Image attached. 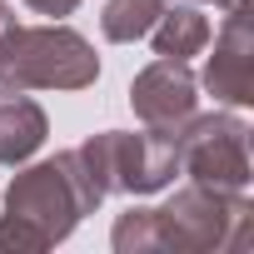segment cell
I'll return each instance as SVG.
<instances>
[{"instance_id": "1", "label": "cell", "mask_w": 254, "mask_h": 254, "mask_svg": "<svg viewBox=\"0 0 254 254\" xmlns=\"http://www.w3.org/2000/svg\"><path fill=\"white\" fill-rule=\"evenodd\" d=\"M100 75L95 45L70 25H10L0 35L5 90H85Z\"/></svg>"}, {"instance_id": "2", "label": "cell", "mask_w": 254, "mask_h": 254, "mask_svg": "<svg viewBox=\"0 0 254 254\" xmlns=\"http://www.w3.org/2000/svg\"><path fill=\"white\" fill-rule=\"evenodd\" d=\"M95 209H100V194L90 190L85 165H80L75 150H60L55 160L20 170V175L10 180V190H5V214L20 219V224H30V229L45 239V249L60 244V239H65L85 214H95Z\"/></svg>"}, {"instance_id": "3", "label": "cell", "mask_w": 254, "mask_h": 254, "mask_svg": "<svg viewBox=\"0 0 254 254\" xmlns=\"http://www.w3.org/2000/svg\"><path fill=\"white\" fill-rule=\"evenodd\" d=\"M155 234L160 249H180V254H204V249H249L254 234V204L244 199V190H214V185H185L170 204L155 209Z\"/></svg>"}, {"instance_id": "4", "label": "cell", "mask_w": 254, "mask_h": 254, "mask_svg": "<svg viewBox=\"0 0 254 254\" xmlns=\"http://www.w3.org/2000/svg\"><path fill=\"white\" fill-rule=\"evenodd\" d=\"M75 155L100 199L105 194H155L180 175V135H165V130H145V135L105 130L75 145Z\"/></svg>"}, {"instance_id": "5", "label": "cell", "mask_w": 254, "mask_h": 254, "mask_svg": "<svg viewBox=\"0 0 254 254\" xmlns=\"http://www.w3.org/2000/svg\"><path fill=\"white\" fill-rule=\"evenodd\" d=\"M180 175L214 190H244L249 185V125L229 110L190 115L180 130Z\"/></svg>"}, {"instance_id": "6", "label": "cell", "mask_w": 254, "mask_h": 254, "mask_svg": "<svg viewBox=\"0 0 254 254\" xmlns=\"http://www.w3.org/2000/svg\"><path fill=\"white\" fill-rule=\"evenodd\" d=\"M130 105L145 120V130L180 135L185 120L199 110V80H194L190 60H165L160 55L155 65H145L130 85Z\"/></svg>"}, {"instance_id": "7", "label": "cell", "mask_w": 254, "mask_h": 254, "mask_svg": "<svg viewBox=\"0 0 254 254\" xmlns=\"http://www.w3.org/2000/svg\"><path fill=\"white\" fill-rule=\"evenodd\" d=\"M204 90L224 105H254V25H249L244 0L229 5L224 15V30L204 65Z\"/></svg>"}, {"instance_id": "8", "label": "cell", "mask_w": 254, "mask_h": 254, "mask_svg": "<svg viewBox=\"0 0 254 254\" xmlns=\"http://www.w3.org/2000/svg\"><path fill=\"white\" fill-rule=\"evenodd\" d=\"M50 135L45 110L25 95V90H5L0 85V165H25Z\"/></svg>"}, {"instance_id": "9", "label": "cell", "mask_w": 254, "mask_h": 254, "mask_svg": "<svg viewBox=\"0 0 254 254\" xmlns=\"http://www.w3.org/2000/svg\"><path fill=\"white\" fill-rule=\"evenodd\" d=\"M150 40H155V55L165 60H190L209 45V20L190 5V0H180V5H165L160 20L150 25Z\"/></svg>"}, {"instance_id": "10", "label": "cell", "mask_w": 254, "mask_h": 254, "mask_svg": "<svg viewBox=\"0 0 254 254\" xmlns=\"http://www.w3.org/2000/svg\"><path fill=\"white\" fill-rule=\"evenodd\" d=\"M160 10H165V0H105L100 30H105V40H115V45H130V40L150 35V25L160 20Z\"/></svg>"}, {"instance_id": "11", "label": "cell", "mask_w": 254, "mask_h": 254, "mask_svg": "<svg viewBox=\"0 0 254 254\" xmlns=\"http://www.w3.org/2000/svg\"><path fill=\"white\" fill-rule=\"evenodd\" d=\"M110 244H115L120 254H150V249H160L155 209H130V214H120L115 229H110Z\"/></svg>"}, {"instance_id": "12", "label": "cell", "mask_w": 254, "mask_h": 254, "mask_svg": "<svg viewBox=\"0 0 254 254\" xmlns=\"http://www.w3.org/2000/svg\"><path fill=\"white\" fill-rule=\"evenodd\" d=\"M0 249H15V254H40L45 249V239L30 229V224H20V219H0Z\"/></svg>"}, {"instance_id": "13", "label": "cell", "mask_w": 254, "mask_h": 254, "mask_svg": "<svg viewBox=\"0 0 254 254\" xmlns=\"http://www.w3.org/2000/svg\"><path fill=\"white\" fill-rule=\"evenodd\" d=\"M25 5L35 10V15H50V20H60V15H70L80 0H25Z\"/></svg>"}, {"instance_id": "14", "label": "cell", "mask_w": 254, "mask_h": 254, "mask_svg": "<svg viewBox=\"0 0 254 254\" xmlns=\"http://www.w3.org/2000/svg\"><path fill=\"white\" fill-rule=\"evenodd\" d=\"M10 25H15V10H10V5H5V0H0V35H5V30H10Z\"/></svg>"}, {"instance_id": "15", "label": "cell", "mask_w": 254, "mask_h": 254, "mask_svg": "<svg viewBox=\"0 0 254 254\" xmlns=\"http://www.w3.org/2000/svg\"><path fill=\"white\" fill-rule=\"evenodd\" d=\"M190 5H224L229 10V5H239V0H190Z\"/></svg>"}]
</instances>
